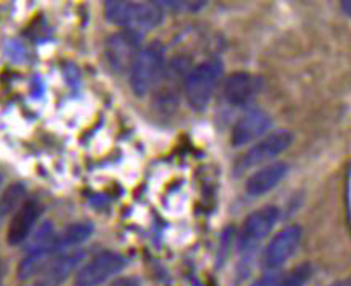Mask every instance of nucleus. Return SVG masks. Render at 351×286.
Wrapping results in <instances>:
<instances>
[{"mask_svg":"<svg viewBox=\"0 0 351 286\" xmlns=\"http://www.w3.org/2000/svg\"><path fill=\"white\" fill-rule=\"evenodd\" d=\"M278 222H280V209L276 206H263L250 213L237 237V248L241 253L252 257L260 243L271 235Z\"/></svg>","mask_w":351,"mask_h":286,"instance_id":"obj_7","label":"nucleus"},{"mask_svg":"<svg viewBox=\"0 0 351 286\" xmlns=\"http://www.w3.org/2000/svg\"><path fill=\"white\" fill-rule=\"evenodd\" d=\"M341 8H343V11L346 12L348 16H351V2H343V4H341Z\"/></svg>","mask_w":351,"mask_h":286,"instance_id":"obj_23","label":"nucleus"},{"mask_svg":"<svg viewBox=\"0 0 351 286\" xmlns=\"http://www.w3.org/2000/svg\"><path fill=\"white\" fill-rule=\"evenodd\" d=\"M93 235V225L90 222L72 223L69 227L64 228L62 234H58V250L60 253L65 251H74L80 244L86 243L88 239Z\"/></svg>","mask_w":351,"mask_h":286,"instance_id":"obj_15","label":"nucleus"},{"mask_svg":"<svg viewBox=\"0 0 351 286\" xmlns=\"http://www.w3.org/2000/svg\"><path fill=\"white\" fill-rule=\"evenodd\" d=\"M288 171H290L288 163L278 162V160L267 163V165H262V167H258L255 172L247 176L244 191H246L247 197H253V199L267 195L269 191L274 190L287 178Z\"/></svg>","mask_w":351,"mask_h":286,"instance_id":"obj_14","label":"nucleus"},{"mask_svg":"<svg viewBox=\"0 0 351 286\" xmlns=\"http://www.w3.org/2000/svg\"><path fill=\"white\" fill-rule=\"evenodd\" d=\"M302 227L300 225H288L280 230L263 248L262 269L265 272H278L288 260L295 254L300 241H302Z\"/></svg>","mask_w":351,"mask_h":286,"instance_id":"obj_9","label":"nucleus"},{"mask_svg":"<svg viewBox=\"0 0 351 286\" xmlns=\"http://www.w3.org/2000/svg\"><path fill=\"white\" fill-rule=\"evenodd\" d=\"M328 286H351V276H348V278L344 279H339V281H334Z\"/></svg>","mask_w":351,"mask_h":286,"instance_id":"obj_21","label":"nucleus"},{"mask_svg":"<svg viewBox=\"0 0 351 286\" xmlns=\"http://www.w3.org/2000/svg\"><path fill=\"white\" fill-rule=\"evenodd\" d=\"M165 74V48L158 40L146 44L130 69V90L139 99L152 93Z\"/></svg>","mask_w":351,"mask_h":286,"instance_id":"obj_2","label":"nucleus"},{"mask_svg":"<svg viewBox=\"0 0 351 286\" xmlns=\"http://www.w3.org/2000/svg\"><path fill=\"white\" fill-rule=\"evenodd\" d=\"M25 197V187L20 183H14L8 188V190L2 193L0 197V219L5 218L9 213H16L18 207L25 202L23 200Z\"/></svg>","mask_w":351,"mask_h":286,"instance_id":"obj_16","label":"nucleus"},{"mask_svg":"<svg viewBox=\"0 0 351 286\" xmlns=\"http://www.w3.org/2000/svg\"><path fill=\"white\" fill-rule=\"evenodd\" d=\"M60 254L58 250V234L55 232L53 223L44 222L39 228L36 230L34 237L30 239L27 248V254L18 265V278L20 279H30L36 278L40 270L46 267V263Z\"/></svg>","mask_w":351,"mask_h":286,"instance_id":"obj_4","label":"nucleus"},{"mask_svg":"<svg viewBox=\"0 0 351 286\" xmlns=\"http://www.w3.org/2000/svg\"><path fill=\"white\" fill-rule=\"evenodd\" d=\"M262 92V78L252 72H232L221 84V97L230 108H244L250 106Z\"/></svg>","mask_w":351,"mask_h":286,"instance_id":"obj_10","label":"nucleus"},{"mask_svg":"<svg viewBox=\"0 0 351 286\" xmlns=\"http://www.w3.org/2000/svg\"><path fill=\"white\" fill-rule=\"evenodd\" d=\"M40 216H43V206H40L39 200H25L9 222L8 235H5L9 246H20V244L27 243L28 239L32 237L34 228H36Z\"/></svg>","mask_w":351,"mask_h":286,"instance_id":"obj_12","label":"nucleus"},{"mask_svg":"<svg viewBox=\"0 0 351 286\" xmlns=\"http://www.w3.org/2000/svg\"><path fill=\"white\" fill-rule=\"evenodd\" d=\"M272 127V118L267 111L255 108L247 109L244 115L237 118L236 125L232 128L230 143L234 147H243L247 144L256 143L263 135L269 134Z\"/></svg>","mask_w":351,"mask_h":286,"instance_id":"obj_11","label":"nucleus"},{"mask_svg":"<svg viewBox=\"0 0 351 286\" xmlns=\"http://www.w3.org/2000/svg\"><path fill=\"white\" fill-rule=\"evenodd\" d=\"M313 276V265L309 262H304L295 265L287 274L280 276L276 286H306Z\"/></svg>","mask_w":351,"mask_h":286,"instance_id":"obj_17","label":"nucleus"},{"mask_svg":"<svg viewBox=\"0 0 351 286\" xmlns=\"http://www.w3.org/2000/svg\"><path fill=\"white\" fill-rule=\"evenodd\" d=\"M5 272H8V269H5L4 262H0V286H2V283H4Z\"/></svg>","mask_w":351,"mask_h":286,"instance_id":"obj_22","label":"nucleus"},{"mask_svg":"<svg viewBox=\"0 0 351 286\" xmlns=\"http://www.w3.org/2000/svg\"><path fill=\"white\" fill-rule=\"evenodd\" d=\"M128 260L118 251H100L84 262L74 276V286H102L123 272Z\"/></svg>","mask_w":351,"mask_h":286,"instance_id":"obj_6","label":"nucleus"},{"mask_svg":"<svg viewBox=\"0 0 351 286\" xmlns=\"http://www.w3.org/2000/svg\"><path fill=\"white\" fill-rule=\"evenodd\" d=\"M293 143V134L285 128H278L265 134L262 139L256 141L246 153L239 158L236 165V172H246L250 169H258L262 165L276 162V158L285 153Z\"/></svg>","mask_w":351,"mask_h":286,"instance_id":"obj_5","label":"nucleus"},{"mask_svg":"<svg viewBox=\"0 0 351 286\" xmlns=\"http://www.w3.org/2000/svg\"><path fill=\"white\" fill-rule=\"evenodd\" d=\"M106 286H141V281L134 276H128V278H118L112 279L111 283H108Z\"/></svg>","mask_w":351,"mask_h":286,"instance_id":"obj_20","label":"nucleus"},{"mask_svg":"<svg viewBox=\"0 0 351 286\" xmlns=\"http://www.w3.org/2000/svg\"><path fill=\"white\" fill-rule=\"evenodd\" d=\"M141 43H143V37H141L139 32H134V30H121V32L112 34L106 40L104 49V56L109 69L116 74L130 72L137 55L143 49Z\"/></svg>","mask_w":351,"mask_h":286,"instance_id":"obj_8","label":"nucleus"},{"mask_svg":"<svg viewBox=\"0 0 351 286\" xmlns=\"http://www.w3.org/2000/svg\"><path fill=\"white\" fill-rule=\"evenodd\" d=\"M223 78V64L218 58L206 60L190 69L184 78V95L193 111H206L215 97L216 86Z\"/></svg>","mask_w":351,"mask_h":286,"instance_id":"obj_3","label":"nucleus"},{"mask_svg":"<svg viewBox=\"0 0 351 286\" xmlns=\"http://www.w3.org/2000/svg\"><path fill=\"white\" fill-rule=\"evenodd\" d=\"M278 279H280L278 272H265L263 276L256 278L250 286H276Z\"/></svg>","mask_w":351,"mask_h":286,"instance_id":"obj_19","label":"nucleus"},{"mask_svg":"<svg viewBox=\"0 0 351 286\" xmlns=\"http://www.w3.org/2000/svg\"><path fill=\"white\" fill-rule=\"evenodd\" d=\"M84 254L81 251H65L56 254L36 276V286H62L74 272H77Z\"/></svg>","mask_w":351,"mask_h":286,"instance_id":"obj_13","label":"nucleus"},{"mask_svg":"<svg viewBox=\"0 0 351 286\" xmlns=\"http://www.w3.org/2000/svg\"><path fill=\"white\" fill-rule=\"evenodd\" d=\"M104 16L109 23L123 30L146 32L153 30L164 21V8L158 2H125L108 0L104 4Z\"/></svg>","mask_w":351,"mask_h":286,"instance_id":"obj_1","label":"nucleus"},{"mask_svg":"<svg viewBox=\"0 0 351 286\" xmlns=\"http://www.w3.org/2000/svg\"><path fill=\"white\" fill-rule=\"evenodd\" d=\"M160 8H172L176 11H184V12H199L202 11L206 5H208V2H181V0H176V2H171V0H162V2H158Z\"/></svg>","mask_w":351,"mask_h":286,"instance_id":"obj_18","label":"nucleus"}]
</instances>
